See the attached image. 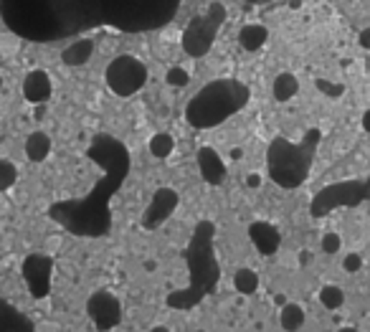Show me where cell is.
I'll use <instances>...</instances> for the list:
<instances>
[{"label":"cell","instance_id":"cell-1","mask_svg":"<svg viewBox=\"0 0 370 332\" xmlns=\"http://www.w3.org/2000/svg\"><path fill=\"white\" fill-rule=\"evenodd\" d=\"M246 99H249V89L236 81H213L193 96V102L185 110V119L198 129L213 127L241 110Z\"/></svg>","mask_w":370,"mask_h":332},{"label":"cell","instance_id":"cell-2","mask_svg":"<svg viewBox=\"0 0 370 332\" xmlns=\"http://www.w3.org/2000/svg\"><path fill=\"white\" fill-rule=\"evenodd\" d=\"M104 79L117 96H134L147 81V66L134 56H117L107 66Z\"/></svg>","mask_w":370,"mask_h":332},{"label":"cell","instance_id":"cell-3","mask_svg":"<svg viewBox=\"0 0 370 332\" xmlns=\"http://www.w3.org/2000/svg\"><path fill=\"white\" fill-rule=\"evenodd\" d=\"M87 312L89 317L94 320V324L99 330H110L119 322L122 317V307H119V300L112 292H94L87 302Z\"/></svg>","mask_w":370,"mask_h":332},{"label":"cell","instance_id":"cell-4","mask_svg":"<svg viewBox=\"0 0 370 332\" xmlns=\"http://www.w3.org/2000/svg\"><path fill=\"white\" fill-rule=\"evenodd\" d=\"M54 94V81L48 76V72L43 69H33V72L25 74L23 79V96L25 102L31 104H46Z\"/></svg>","mask_w":370,"mask_h":332},{"label":"cell","instance_id":"cell-5","mask_svg":"<svg viewBox=\"0 0 370 332\" xmlns=\"http://www.w3.org/2000/svg\"><path fill=\"white\" fill-rule=\"evenodd\" d=\"M198 167H201L203 180L211 183V185H220L226 180V165H223L220 155L213 147H201L198 150Z\"/></svg>","mask_w":370,"mask_h":332},{"label":"cell","instance_id":"cell-6","mask_svg":"<svg viewBox=\"0 0 370 332\" xmlns=\"http://www.w3.org/2000/svg\"><path fill=\"white\" fill-rule=\"evenodd\" d=\"M249 238H251V244L259 249L264 256H269V253H274L276 249H279V241H282V236H279V231L271 226V223L267 221H256L249 226Z\"/></svg>","mask_w":370,"mask_h":332},{"label":"cell","instance_id":"cell-7","mask_svg":"<svg viewBox=\"0 0 370 332\" xmlns=\"http://www.w3.org/2000/svg\"><path fill=\"white\" fill-rule=\"evenodd\" d=\"M51 150H54V143H51V137H48L46 132L36 129V132H31V135L25 137V158L31 160V163H43V160H48Z\"/></svg>","mask_w":370,"mask_h":332},{"label":"cell","instance_id":"cell-8","mask_svg":"<svg viewBox=\"0 0 370 332\" xmlns=\"http://www.w3.org/2000/svg\"><path fill=\"white\" fill-rule=\"evenodd\" d=\"M267 41H269V31L267 25L261 23H246L238 31V46L244 48V51H259V48L267 46Z\"/></svg>","mask_w":370,"mask_h":332},{"label":"cell","instance_id":"cell-9","mask_svg":"<svg viewBox=\"0 0 370 332\" xmlns=\"http://www.w3.org/2000/svg\"><path fill=\"white\" fill-rule=\"evenodd\" d=\"M297 92H300V79L291 72L276 74L274 81H271V94H274L276 102H291L297 96Z\"/></svg>","mask_w":370,"mask_h":332},{"label":"cell","instance_id":"cell-10","mask_svg":"<svg viewBox=\"0 0 370 332\" xmlns=\"http://www.w3.org/2000/svg\"><path fill=\"white\" fill-rule=\"evenodd\" d=\"M94 56V41L92 39H81L76 43H71L66 51L61 54V61L69 63V66H84Z\"/></svg>","mask_w":370,"mask_h":332},{"label":"cell","instance_id":"cell-11","mask_svg":"<svg viewBox=\"0 0 370 332\" xmlns=\"http://www.w3.org/2000/svg\"><path fill=\"white\" fill-rule=\"evenodd\" d=\"M305 322H307V315H305L302 304H297V302H287V304H282L279 324H282L284 330H300V327H305Z\"/></svg>","mask_w":370,"mask_h":332},{"label":"cell","instance_id":"cell-12","mask_svg":"<svg viewBox=\"0 0 370 332\" xmlns=\"http://www.w3.org/2000/svg\"><path fill=\"white\" fill-rule=\"evenodd\" d=\"M147 147H150L152 158L165 160V158H170V155L175 152V137L170 135V132H155V135L150 137Z\"/></svg>","mask_w":370,"mask_h":332},{"label":"cell","instance_id":"cell-13","mask_svg":"<svg viewBox=\"0 0 370 332\" xmlns=\"http://www.w3.org/2000/svg\"><path fill=\"white\" fill-rule=\"evenodd\" d=\"M317 300H320V304H322L325 309H340L345 304V292H342V287H338V284H325V287H320Z\"/></svg>","mask_w":370,"mask_h":332},{"label":"cell","instance_id":"cell-14","mask_svg":"<svg viewBox=\"0 0 370 332\" xmlns=\"http://www.w3.org/2000/svg\"><path fill=\"white\" fill-rule=\"evenodd\" d=\"M234 289L238 294H254L259 289V274L254 269H238L234 274Z\"/></svg>","mask_w":370,"mask_h":332},{"label":"cell","instance_id":"cell-15","mask_svg":"<svg viewBox=\"0 0 370 332\" xmlns=\"http://www.w3.org/2000/svg\"><path fill=\"white\" fill-rule=\"evenodd\" d=\"M165 81L170 84V87H188V81H190V74L183 69V66H173L170 72L165 74Z\"/></svg>","mask_w":370,"mask_h":332},{"label":"cell","instance_id":"cell-16","mask_svg":"<svg viewBox=\"0 0 370 332\" xmlns=\"http://www.w3.org/2000/svg\"><path fill=\"white\" fill-rule=\"evenodd\" d=\"M320 246H322L325 253H338L340 249H342V238H340V234H335V231H327V234H322V238H320Z\"/></svg>","mask_w":370,"mask_h":332},{"label":"cell","instance_id":"cell-17","mask_svg":"<svg viewBox=\"0 0 370 332\" xmlns=\"http://www.w3.org/2000/svg\"><path fill=\"white\" fill-rule=\"evenodd\" d=\"M315 87L320 89L325 96H330V99H338V96H342V92H345L342 84H332V81H325V79H317Z\"/></svg>","mask_w":370,"mask_h":332},{"label":"cell","instance_id":"cell-18","mask_svg":"<svg viewBox=\"0 0 370 332\" xmlns=\"http://www.w3.org/2000/svg\"><path fill=\"white\" fill-rule=\"evenodd\" d=\"M342 269H345L347 274H355V271H360L362 269L360 253H347L345 259H342Z\"/></svg>","mask_w":370,"mask_h":332},{"label":"cell","instance_id":"cell-19","mask_svg":"<svg viewBox=\"0 0 370 332\" xmlns=\"http://www.w3.org/2000/svg\"><path fill=\"white\" fill-rule=\"evenodd\" d=\"M297 261H300L302 269H305V267H312V264H315V253L309 251V249H302V251L297 253Z\"/></svg>","mask_w":370,"mask_h":332},{"label":"cell","instance_id":"cell-20","mask_svg":"<svg viewBox=\"0 0 370 332\" xmlns=\"http://www.w3.org/2000/svg\"><path fill=\"white\" fill-rule=\"evenodd\" d=\"M358 43H360V48L370 51V25H368V28H362V31H360V36H358Z\"/></svg>","mask_w":370,"mask_h":332},{"label":"cell","instance_id":"cell-21","mask_svg":"<svg viewBox=\"0 0 370 332\" xmlns=\"http://www.w3.org/2000/svg\"><path fill=\"white\" fill-rule=\"evenodd\" d=\"M360 125H362V129H365V132H368V135H370V110H365V112H362Z\"/></svg>","mask_w":370,"mask_h":332},{"label":"cell","instance_id":"cell-22","mask_svg":"<svg viewBox=\"0 0 370 332\" xmlns=\"http://www.w3.org/2000/svg\"><path fill=\"white\" fill-rule=\"evenodd\" d=\"M244 158V150H241V147H234V150H231V160H241Z\"/></svg>","mask_w":370,"mask_h":332},{"label":"cell","instance_id":"cell-23","mask_svg":"<svg viewBox=\"0 0 370 332\" xmlns=\"http://www.w3.org/2000/svg\"><path fill=\"white\" fill-rule=\"evenodd\" d=\"M0 87H3V76H0Z\"/></svg>","mask_w":370,"mask_h":332}]
</instances>
